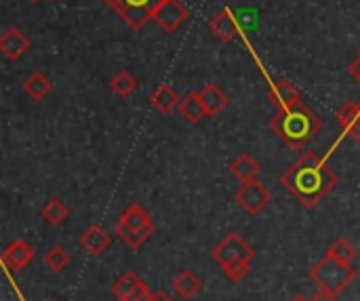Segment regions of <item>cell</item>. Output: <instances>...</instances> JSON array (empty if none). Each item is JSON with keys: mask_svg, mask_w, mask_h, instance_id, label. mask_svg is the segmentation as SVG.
Wrapping results in <instances>:
<instances>
[{"mask_svg": "<svg viewBox=\"0 0 360 301\" xmlns=\"http://www.w3.org/2000/svg\"><path fill=\"white\" fill-rule=\"evenodd\" d=\"M281 184L306 209H314L338 186V175L321 156H316L314 152H306L283 173Z\"/></svg>", "mask_w": 360, "mask_h": 301, "instance_id": "6da1fadb", "label": "cell"}, {"mask_svg": "<svg viewBox=\"0 0 360 301\" xmlns=\"http://www.w3.org/2000/svg\"><path fill=\"white\" fill-rule=\"evenodd\" d=\"M270 129L283 143L300 150L321 131V118L306 103H297L293 108L278 110V114L270 120Z\"/></svg>", "mask_w": 360, "mask_h": 301, "instance_id": "7a4b0ae2", "label": "cell"}, {"mask_svg": "<svg viewBox=\"0 0 360 301\" xmlns=\"http://www.w3.org/2000/svg\"><path fill=\"white\" fill-rule=\"evenodd\" d=\"M312 281L325 289V291H331V293H342L356 276V270L352 264H346V262H340L338 257H333L331 253H327L316 266L314 270L310 272Z\"/></svg>", "mask_w": 360, "mask_h": 301, "instance_id": "3957f363", "label": "cell"}, {"mask_svg": "<svg viewBox=\"0 0 360 301\" xmlns=\"http://www.w3.org/2000/svg\"><path fill=\"white\" fill-rule=\"evenodd\" d=\"M114 232L131 247V249H139L152 234H154V224L152 217L146 213V209L141 205H131L120 219L114 226Z\"/></svg>", "mask_w": 360, "mask_h": 301, "instance_id": "277c9868", "label": "cell"}, {"mask_svg": "<svg viewBox=\"0 0 360 301\" xmlns=\"http://www.w3.org/2000/svg\"><path fill=\"white\" fill-rule=\"evenodd\" d=\"M133 30H141L160 6L162 0H105Z\"/></svg>", "mask_w": 360, "mask_h": 301, "instance_id": "5b68a950", "label": "cell"}, {"mask_svg": "<svg viewBox=\"0 0 360 301\" xmlns=\"http://www.w3.org/2000/svg\"><path fill=\"white\" fill-rule=\"evenodd\" d=\"M253 257H255L253 247H249L247 241H245L240 234H236V232L228 234V236L213 249V260H215L219 266H226V264L236 262V260H249V262H253Z\"/></svg>", "mask_w": 360, "mask_h": 301, "instance_id": "8992f818", "label": "cell"}, {"mask_svg": "<svg viewBox=\"0 0 360 301\" xmlns=\"http://www.w3.org/2000/svg\"><path fill=\"white\" fill-rule=\"evenodd\" d=\"M270 200H272L270 192H268L257 179L245 184V186L236 192V203H238L249 215L262 213V211L270 205Z\"/></svg>", "mask_w": 360, "mask_h": 301, "instance_id": "52a82bcc", "label": "cell"}, {"mask_svg": "<svg viewBox=\"0 0 360 301\" xmlns=\"http://www.w3.org/2000/svg\"><path fill=\"white\" fill-rule=\"evenodd\" d=\"M188 17H190V11L179 0H162L160 6L154 11L152 19L160 25L162 32L173 34Z\"/></svg>", "mask_w": 360, "mask_h": 301, "instance_id": "ba28073f", "label": "cell"}, {"mask_svg": "<svg viewBox=\"0 0 360 301\" xmlns=\"http://www.w3.org/2000/svg\"><path fill=\"white\" fill-rule=\"evenodd\" d=\"M112 293L120 301H150V297H152L148 285L133 270L124 272L118 278V283L112 287Z\"/></svg>", "mask_w": 360, "mask_h": 301, "instance_id": "9c48e42d", "label": "cell"}, {"mask_svg": "<svg viewBox=\"0 0 360 301\" xmlns=\"http://www.w3.org/2000/svg\"><path fill=\"white\" fill-rule=\"evenodd\" d=\"M0 51L4 53L6 59L17 61L30 51V38L17 27H8L0 38Z\"/></svg>", "mask_w": 360, "mask_h": 301, "instance_id": "30bf717a", "label": "cell"}, {"mask_svg": "<svg viewBox=\"0 0 360 301\" xmlns=\"http://www.w3.org/2000/svg\"><path fill=\"white\" fill-rule=\"evenodd\" d=\"M34 257V249L25 243V241H15L8 245V249L2 253V264L11 270V272H19L23 270L30 260Z\"/></svg>", "mask_w": 360, "mask_h": 301, "instance_id": "8fae6325", "label": "cell"}, {"mask_svg": "<svg viewBox=\"0 0 360 301\" xmlns=\"http://www.w3.org/2000/svg\"><path fill=\"white\" fill-rule=\"evenodd\" d=\"M268 99H270L278 110H287V108H293V105L302 103L300 91H297L289 80H278V82H274V87L268 91Z\"/></svg>", "mask_w": 360, "mask_h": 301, "instance_id": "7c38bea8", "label": "cell"}, {"mask_svg": "<svg viewBox=\"0 0 360 301\" xmlns=\"http://www.w3.org/2000/svg\"><path fill=\"white\" fill-rule=\"evenodd\" d=\"M209 27L215 34V38L221 42H228V40L236 38V34H238V23L228 8H221L217 15H213L209 21Z\"/></svg>", "mask_w": 360, "mask_h": 301, "instance_id": "4fadbf2b", "label": "cell"}, {"mask_svg": "<svg viewBox=\"0 0 360 301\" xmlns=\"http://www.w3.org/2000/svg\"><path fill=\"white\" fill-rule=\"evenodd\" d=\"M177 110H179L181 118H186L190 124H198L202 118L209 116V112H207V108H205V101H202L200 93H196V91L188 93V95L179 101Z\"/></svg>", "mask_w": 360, "mask_h": 301, "instance_id": "5bb4252c", "label": "cell"}, {"mask_svg": "<svg viewBox=\"0 0 360 301\" xmlns=\"http://www.w3.org/2000/svg\"><path fill=\"white\" fill-rule=\"evenodd\" d=\"M110 245H112V236L101 226H91L80 236V247L91 255H101Z\"/></svg>", "mask_w": 360, "mask_h": 301, "instance_id": "9a60e30c", "label": "cell"}, {"mask_svg": "<svg viewBox=\"0 0 360 301\" xmlns=\"http://www.w3.org/2000/svg\"><path fill=\"white\" fill-rule=\"evenodd\" d=\"M338 120L344 127V131L360 143V99L356 101H348L344 108H340L338 112Z\"/></svg>", "mask_w": 360, "mask_h": 301, "instance_id": "2e32d148", "label": "cell"}, {"mask_svg": "<svg viewBox=\"0 0 360 301\" xmlns=\"http://www.w3.org/2000/svg\"><path fill=\"white\" fill-rule=\"evenodd\" d=\"M230 173L240 179L243 184H249V181H255L257 175L262 173V167L259 162H255L249 154H240L232 165H230Z\"/></svg>", "mask_w": 360, "mask_h": 301, "instance_id": "e0dca14e", "label": "cell"}, {"mask_svg": "<svg viewBox=\"0 0 360 301\" xmlns=\"http://www.w3.org/2000/svg\"><path fill=\"white\" fill-rule=\"evenodd\" d=\"M202 283L200 278L192 272V270H181L175 278H173V291L181 297V300H192L198 291H200Z\"/></svg>", "mask_w": 360, "mask_h": 301, "instance_id": "ac0fdd59", "label": "cell"}, {"mask_svg": "<svg viewBox=\"0 0 360 301\" xmlns=\"http://www.w3.org/2000/svg\"><path fill=\"white\" fill-rule=\"evenodd\" d=\"M179 97L177 93L169 87V84H160L156 87V91L150 95V103L160 112V114H171L177 105H179Z\"/></svg>", "mask_w": 360, "mask_h": 301, "instance_id": "d6986e66", "label": "cell"}, {"mask_svg": "<svg viewBox=\"0 0 360 301\" xmlns=\"http://www.w3.org/2000/svg\"><path fill=\"white\" fill-rule=\"evenodd\" d=\"M200 97H202V101H205V108H207L209 116H217V114H219L221 110H226L228 103H230L228 95H226L224 89H219L217 84H207V87L200 91Z\"/></svg>", "mask_w": 360, "mask_h": 301, "instance_id": "ffe728a7", "label": "cell"}, {"mask_svg": "<svg viewBox=\"0 0 360 301\" xmlns=\"http://www.w3.org/2000/svg\"><path fill=\"white\" fill-rule=\"evenodd\" d=\"M23 93L30 97V99H34V101H40V99H44L46 95H49V91L53 89V84H51V80L42 74V72H34V74H30L25 80H23Z\"/></svg>", "mask_w": 360, "mask_h": 301, "instance_id": "44dd1931", "label": "cell"}, {"mask_svg": "<svg viewBox=\"0 0 360 301\" xmlns=\"http://www.w3.org/2000/svg\"><path fill=\"white\" fill-rule=\"evenodd\" d=\"M42 219L51 226H61L68 219V207L59 198H51L42 207Z\"/></svg>", "mask_w": 360, "mask_h": 301, "instance_id": "7402d4cb", "label": "cell"}, {"mask_svg": "<svg viewBox=\"0 0 360 301\" xmlns=\"http://www.w3.org/2000/svg\"><path fill=\"white\" fill-rule=\"evenodd\" d=\"M68 264H70V255L63 247H51L44 253V266L51 272H61L63 268H68Z\"/></svg>", "mask_w": 360, "mask_h": 301, "instance_id": "603a6c76", "label": "cell"}, {"mask_svg": "<svg viewBox=\"0 0 360 301\" xmlns=\"http://www.w3.org/2000/svg\"><path fill=\"white\" fill-rule=\"evenodd\" d=\"M135 89H137V80H135L127 70L118 72V74L112 78V91H114L118 97H129Z\"/></svg>", "mask_w": 360, "mask_h": 301, "instance_id": "cb8c5ba5", "label": "cell"}, {"mask_svg": "<svg viewBox=\"0 0 360 301\" xmlns=\"http://www.w3.org/2000/svg\"><path fill=\"white\" fill-rule=\"evenodd\" d=\"M327 253H331L333 257H338L340 262H346V264H352V260L356 257V249L350 245L348 238H338Z\"/></svg>", "mask_w": 360, "mask_h": 301, "instance_id": "d4e9b609", "label": "cell"}, {"mask_svg": "<svg viewBox=\"0 0 360 301\" xmlns=\"http://www.w3.org/2000/svg\"><path fill=\"white\" fill-rule=\"evenodd\" d=\"M249 266H251L249 260H236V262H230V264H226V266H221V268H224V274H226L232 283H238V281H243V278L249 274Z\"/></svg>", "mask_w": 360, "mask_h": 301, "instance_id": "484cf974", "label": "cell"}, {"mask_svg": "<svg viewBox=\"0 0 360 301\" xmlns=\"http://www.w3.org/2000/svg\"><path fill=\"white\" fill-rule=\"evenodd\" d=\"M312 301H338V295H335V293H331V291L321 289V291L312 297Z\"/></svg>", "mask_w": 360, "mask_h": 301, "instance_id": "4316f807", "label": "cell"}, {"mask_svg": "<svg viewBox=\"0 0 360 301\" xmlns=\"http://www.w3.org/2000/svg\"><path fill=\"white\" fill-rule=\"evenodd\" d=\"M150 301H173V297L169 293H165V291H154Z\"/></svg>", "mask_w": 360, "mask_h": 301, "instance_id": "83f0119b", "label": "cell"}, {"mask_svg": "<svg viewBox=\"0 0 360 301\" xmlns=\"http://www.w3.org/2000/svg\"><path fill=\"white\" fill-rule=\"evenodd\" d=\"M350 74H352V76H354V78L360 82V57L354 61V63H352V65H350Z\"/></svg>", "mask_w": 360, "mask_h": 301, "instance_id": "f1b7e54d", "label": "cell"}, {"mask_svg": "<svg viewBox=\"0 0 360 301\" xmlns=\"http://www.w3.org/2000/svg\"><path fill=\"white\" fill-rule=\"evenodd\" d=\"M291 301H312V300H306L304 295H295V297H293V300H291Z\"/></svg>", "mask_w": 360, "mask_h": 301, "instance_id": "f546056e", "label": "cell"}, {"mask_svg": "<svg viewBox=\"0 0 360 301\" xmlns=\"http://www.w3.org/2000/svg\"><path fill=\"white\" fill-rule=\"evenodd\" d=\"M51 301H57V300H51Z\"/></svg>", "mask_w": 360, "mask_h": 301, "instance_id": "4dcf8cb0", "label": "cell"}, {"mask_svg": "<svg viewBox=\"0 0 360 301\" xmlns=\"http://www.w3.org/2000/svg\"><path fill=\"white\" fill-rule=\"evenodd\" d=\"M359 57H360V51H359Z\"/></svg>", "mask_w": 360, "mask_h": 301, "instance_id": "1f68e13d", "label": "cell"}]
</instances>
